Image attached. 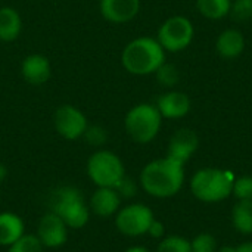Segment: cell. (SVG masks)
Returning a JSON list of instances; mask_svg holds the SVG:
<instances>
[{
  "instance_id": "obj_33",
  "label": "cell",
  "mask_w": 252,
  "mask_h": 252,
  "mask_svg": "<svg viewBox=\"0 0 252 252\" xmlns=\"http://www.w3.org/2000/svg\"><path fill=\"white\" fill-rule=\"evenodd\" d=\"M217 252H236V247H230V245H223L220 247Z\"/></svg>"
},
{
  "instance_id": "obj_23",
  "label": "cell",
  "mask_w": 252,
  "mask_h": 252,
  "mask_svg": "<svg viewBox=\"0 0 252 252\" xmlns=\"http://www.w3.org/2000/svg\"><path fill=\"white\" fill-rule=\"evenodd\" d=\"M44 247L41 245V242L38 241V238L35 235L31 233H25L22 235L15 244H12L7 252H43Z\"/></svg>"
},
{
  "instance_id": "obj_3",
  "label": "cell",
  "mask_w": 252,
  "mask_h": 252,
  "mask_svg": "<svg viewBox=\"0 0 252 252\" xmlns=\"http://www.w3.org/2000/svg\"><path fill=\"white\" fill-rule=\"evenodd\" d=\"M49 211L61 217L69 230L83 229L90 220L89 204L80 189L63 185L56 188L49 196Z\"/></svg>"
},
{
  "instance_id": "obj_27",
  "label": "cell",
  "mask_w": 252,
  "mask_h": 252,
  "mask_svg": "<svg viewBox=\"0 0 252 252\" xmlns=\"http://www.w3.org/2000/svg\"><path fill=\"white\" fill-rule=\"evenodd\" d=\"M139 188H140L139 182H136L134 179H131V177H128V176L126 174V176L121 179V182H120L114 189L118 192V195H120V198H121L123 201H128V199L136 198V195H137V192H139Z\"/></svg>"
},
{
  "instance_id": "obj_2",
  "label": "cell",
  "mask_w": 252,
  "mask_h": 252,
  "mask_svg": "<svg viewBox=\"0 0 252 252\" xmlns=\"http://www.w3.org/2000/svg\"><path fill=\"white\" fill-rule=\"evenodd\" d=\"M167 52L154 37L142 35L131 40L121 53L124 69L133 75H152L165 62Z\"/></svg>"
},
{
  "instance_id": "obj_28",
  "label": "cell",
  "mask_w": 252,
  "mask_h": 252,
  "mask_svg": "<svg viewBox=\"0 0 252 252\" xmlns=\"http://www.w3.org/2000/svg\"><path fill=\"white\" fill-rule=\"evenodd\" d=\"M230 16L236 21H251L252 0H232Z\"/></svg>"
},
{
  "instance_id": "obj_12",
  "label": "cell",
  "mask_w": 252,
  "mask_h": 252,
  "mask_svg": "<svg viewBox=\"0 0 252 252\" xmlns=\"http://www.w3.org/2000/svg\"><path fill=\"white\" fill-rule=\"evenodd\" d=\"M159 114L165 120H182L185 118L192 108L190 97L179 90H168L161 94L155 103Z\"/></svg>"
},
{
  "instance_id": "obj_17",
  "label": "cell",
  "mask_w": 252,
  "mask_h": 252,
  "mask_svg": "<svg viewBox=\"0 0 252 252\" xmlns=\"http://www.w3.org/2000/svg\"><path fill=\"white\" fill-rule=\"evenodd\" d=\"M22 235H25L24 220L10 211L0 213V247L9 248Z\"/></svg>"
},
{
  "instance_id": "obj_24",
  "label": "cell",
  "mask_w": 252,
  "mask_h": 252,
  "mask_svg": "<svg viewBox=\"0 0 252 252\" xmlns=\"http://www.w3.org/2000/svg\"><path fill=\"white\" fill-rule=\"evenodd\" d=\"M192 252H217L219 241L211 233H199L190 241Z\"/></svg>"
},
{
  "instance_id": "obj_1",
  "label": "cell",
  "mask_w": 252,
  "mask_h": 252,
  "mask_svg": "<svg viewBox=\"0 0 252 252\" xmlns=\"http://www.w3.org/2000/svg\"><path fill=\"white\" fill-rule=\"evenodd\" d=\"M185 183V164L170 157L148 162L139 176V185L152 198L167 199L180 192Z\"/></svg>"
},
{
  "instance_id": "obj_9",
  "label": "cell",
  "mask_w": 252,
  "mask_h": 252,
  "mask_svg": "<svg viewBox=\"0 0 252 252\" xmlns=\"http://www.w3.org/2000/svg\"><path fill=\"white\" fill-rule=\"evenodd\" d=\"M55 130L66 140H78L89 127L87 118L81 109L72 105H62L56 109L53 117Z\"/></svg>"
},
{
  "instance_id": "obj_6",
  "label": "cell",
  "mask_w": 252,
  "mask_h": 252,
  "mask_svg": "<svg viewBox=\"0 0 252 252\" xmlns=\"http://www.w3.org/2000/svg\"><path fill=\"white\" fill-rule=\"evenodd\" d=\"M87 176L96 188H115L126 176L123 159L108 149H97L87 159Z\"/></svg>"
},
{
  "instance_id": "obj_26",
  "label": "cell",
  "mask_w": 252,
  "mask_h": 252,
  "mask_svg": "<svg viewBox=\"0 0 252 252\" xmlns=\"http://www.w3.org/2000/svg\"><path fill=\"white\" fill-rule=\"evenodd\" d=\"M84 140L93 148H102L108 140V131L102 126H89L83 134Z\"/></svg>"
},
{
  "instance_id": "obj_16",
  "label": "cell",
  "mask_w": 252,
  "mask_h": 252,
  "mask_svg": "<svg viewBox=\"0 0 252 252\" xmlns=\"http://www.w3.org/2000/svg\"><path fill=\"white\" fill-rule=\"evenodd\" d=\"M245 37L238 28H226L216 40V50L223 59H236L245 50Z\"/></svg>"
},
{
  "instance_id": "obj_14",
  "label": "cell",
  "mask_w": 252,
  "mask_h": 252,
  "mask_svg": "<svg viewBox=\"0 0 252 252\" xmlns=\"http://www.w3.org/2000/svg\"><path fill=\"white\" fill-rule=\"evenodd\" d=\"M100 15L112 24H127L140 12V0H100Z\"/></svg>"
},
{
  "instance_id": "obj_18",
  "label": "cell",
  "mask_w": 252,
  "mask_h": 252,
  "mask_svg": "<svg viewBox=\"0 0 252 252\" xmlns=\"http://www.w3.org/2000/svg\"><path fill=\"white\" fill-rule=\"evenodd\" d=\"M22 31V19L16 9L10 6L0 7V40L15 41Z\"/></svg>"
},
{
  "instance_id": "obj_8",
  "label": "cell",
  "mask_w": 252,
  "mask_h": 252,
  "mask_svg": "<svg viewBox=\"0 0 252 252\" xmlns=\"http://www.w3.org/2000/svg\"><path fill=\"white\" fill-rule=\"evenodd\" d=\"M154 220V211L142 202H131L124 207L121 205L118 213L114 216L117 230L127 238H140L148 235V229Z\"/></svg>"
},
{
  "instance_id": "obj_19",
  "label": "cell",
  "mask_w": 252,
  "mask_h": 252,
  "mask_svg": "<svg viewBox=\"0 0 252 252\" xmlns=\"http://www.w3.org/2000/svg\"><path fill=\"white\" fill-rule=\"evenodd\" d=\"M233 229L241 235H252V201H238L232 210Z\"/></svg>"
},
{
  "instance_id": "obj_29",
  "label": "cell",
  "mask_w": 252,
  "mask_h": 252,
  "mask_svg": "<svg viewBox=\"0 0 252 252\" xmlns=\"http://www.w3.org/2000/svg\"><path fill=\"white\" fill-rule=\"evenodd\" d=\"M148 235L152 238V239H158V241H161L164 236H165V226L159 221V220H154L152 223H151V226H149V229H148Z\"/></svg>"
},
{
  "instance_id": "obj_22",
  "label": "cell",
  "mask_w": 252,
  "mask_h": 252,
  "mask_svg": "<svg viewBox=\"0 0 252 252\" xmlns=\"http://www.w3.org/2000/svg\"><path fill=\"white\" fill-rule=\"evenodd\" d=\"M158 80V83L162 86V87H167V89H173L179 84L180 81V72H179V68L173 63H168L167 61L157 69V72L154 74Z\"/></svg>"
},
{
  "instance_id": "obj_21",
  "label": "cell",
  "mask_w": 252,
  "mask_h": 252,
  "mask_svg": "<svg viewBox=\"0 0 252 252\" xmlns=\"http://www.w3.org/2000/svg\"><path fill=\"white\" fill-rule=\"evenodd\" d=\"M155 252H192L190 241L179 235L164 236L159 241Z\"/></svg>"
},
{
  "instance_id": "obj_25",
  "label": "cell",
  "mask_w": 252,
  "mask_h": 252,
  "mask_svg": "<svg viewBox=\"0 0 252 252\" xmlns=\"http://www.w3.org/2000/svg\"><path fill=\"white\" fill-rule=\"evenodd\" d=\"M232 195L238 201H252V176H242L235 179Z\"/></svg>"
},
{
  "instance_id": "obj_20",
  "label": "cell",
  "mask_w": 252,
  "mask_h": 252,
  "mask_svg": "<svg viewBox=\"0 0 252 252\" xmlns=\"http://www.w3.org/2000/svg\"><path fill=\"white\" fill-rule=\"evenodd\" d=\"M232 0H196L198 12L211 21H219L230 15Z\"/></svg>"
},
{
  "instance_id": "obj_10",
  "label": "cell",
  "mask_w": 252,
  "mask_h": 252,
  "mask_svg": "<svg viewBox=\"0 0 252 252\" xmlns=\"http://www.w3.org/2000/svg\"><path fill=\"white\" fill-rule=\"evenodd\" d=\"M68 235H69V227L55 213L47 211L46 214L41 216L37 226L35 236L38 238L44 250L46 248L56 250L63 247L68 241Z\"/></svg>"
},
{
  "instance_id": "obj_30",
  "label": "cell",
  "mask_w": 252,
  "mask_h": 252,
  "mask_svg": "<svg viewBox=\"0 0 252 252\" xmlns=\"http://www.w3.org/2000/svg\"><path fill=\"white\" fill-rule=\"evenodd\" d=\"M236 252H252V242H242L236 247Z\"/></svg>"
},
{
  "instance_id": "obj_11",
  "label": "cell",
  "mask_w": 252,
  "mask_h": 252,
  "mask_svg": "<svg viewBox=\"0 0 252 252\" xmlns=\"http://www.w3.org/2000/svg\"><path fill=\"white\" fill-rule=\"evenodd\" d=\"M198 146H199L198 134L190 128H180L171 136L168 142L167 157L182 164H186L198 151Z\"/></svg>"
},
{
  "instance_id": "obj_34",
  "label": "cell",
  "mask_w": 252,
  "mask_h": 252,
  "mask_svg": "<svg viewBox=\"0 0 252 252\" xmlns=\"http://www.w3.org/2000/svg\"><path fill=\"white\" fill-rule=\"evenodd\" d=\"M251 24H252V16H251Z\"/></svg>"
},
{
  "instance_id": "obj_13",
  "label": "cell",
  "mask_w": 252,
  "mask_h": 252,
  "mask_svg": "<svg viewBox=\"0 0 252 252\" xmlns=\"http://www.w3.org/2000/svg\"><path fill=\"white\" fill-rule=\"evenodd\" d=\"M123 199L114 188H97L87 201L92 216L99 219L114 217L121 208Z\"/></svg>"
},
{
  "instance_id": "obj_4",
  "label": "cell",
  "mask_w": 252,
  "mask_h": 252,
  "mask_svg": "<svg viewBox=\"0 0 252 252\" xmlns=\"http://www.w3.org/2000/svg\"><path fill=\"white\" fill-rule=\"evenodd\" d=\"M235 176L221 168L205 167L199 168L190 179L189 188L192 195L207 204H216L227 199L232 195Z\"/></svg>"
},
{
  "instance_id": "obj_32",
  "label": "cell",
  "mask_w": 252,
  "mask_h": 252,
  "mask_svg": "<svg viewBox=\"0 0 252 252\" xmlns=\"http://www.w3.org/2000/svg\"><path fill=\"white\" fill-rule=\"evenodd\" d=\"M124 252H151L148 248H145V247H139V245H136V247H130V248H127Z\"/></svg>"
},
{
  "instance_id": "obj_15",
  "label": "cell",
  "mask_w": 252,
  "mask_h": 252,
  "mask_svg": "<svg viewBox=\"0 0 252 252\" xmlns=\"http://www.w3.org/2000/svg\"><path fill=\"white\" fill-rule=\"evenodd\" d=\"M21 74L22 77L32 86H41L47 83L52 74L50 61L40 53L28 55L21 63Z\"/></svg>"
},
{
  "instance_id": "obj_31",
  "label": "cell",
  "mask_w": 252,
  "mask_h": 252,
  "mask_svg": "<svg viewBox=\"0 0 252 252\" xmlns=\"http://www.w3.org/2000/svg\"><path fill=\"white\" fill-rule=\"evenodd\" d=\"M6 177H7V168L4 164L0 162V185L6 180Z\"/></svg>"
},
{
  "instance_id": "obj_7",
  "label": "cell",
  "mask_w": 252,
  "mask_h": 252,
  "mask_svg": "<svg viewBox=\"0 0 252 252\" xmlns=\"http://www.w3.org/2000/svg\"><path fill=\"white\" fill-rule=\"evenodd\" d=\"M195 38V27L188 16L174 15L165 19L157 34V40L165 52L179 53L186 50Z\"/></svg>"
},
{
  "instance_id": "obj_5",
  "label": "cell",
  "mask_w": 252,
  "mask_h": 252,
  "mask_svg": "<svg viewBox=\"0 0 252 252\" xmlns=\"http://www.w3.org/2000/svg\"><path fill=\"white\" fill-rule=\"evenodd\" d=\"M162 120L164 118L155 105L137 103L126 114L124 128L133 142L139 145H148L159 134Z\"/></svg>"
}]
</instances>
